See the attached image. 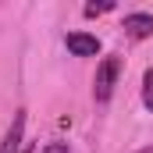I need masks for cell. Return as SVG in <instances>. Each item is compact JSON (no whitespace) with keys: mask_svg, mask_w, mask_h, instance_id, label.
Masks as SVG:
<instances>
[{"mask_svg":"<svg viewBox=\"0 0 153 153\" xmlns=\"http://www.w3.org/2000/svg\"><path fill=\"white\" fill-rule=\"evenodd\" d=\"M117 71H121V61H117V57H103V61H100L96 78H93V96H96L100 103H107V100H111L114 82H117Z\"/></svg>","mask_w":153,"mask_h":153,"instance_id":"6da1fadb","label":"cell"},{"mask_svg":"<svg viewBox=\"0 0 153 153\" xmlns=\"http://www.w3.org/2000/svg\"><path fill=\"white\" fill-rule=\"evenodd\" d=\"M68 50L75 53V57H96L100 53V39L89 36V32H68Z\"/></svg>","mask_w":153,"mask_h":153,"instance_id":"7a4b0ae2","label":"cell"},{"mask_svg":"<svg viewBox=\"0 0 153 153\" xmlns=\"http://www.w3.org/2000/svg\"><path fill=\"white\" fill-rule=\"evenodd\" d=\"M22 135H25V111H18V114H14V121H11V132H7V139H4L0 153H22V150H25Z\"/></svg>","mask_w":153,"mask_h":153,"instance_id":"3957f363","label":"cell"},{"mask_svg":"<svg viewBox=\"0 0 153 153\" xmlns=\"http://www.w3.org/2000/svg\"><path fill=\"white\" fill-rule=\"evenodd\" d=\"M125 32L132 39L153 36V14H125Z\"/></svg>","mask_w":153,"mask_h":153,"instance_id":"277c9868","label":"cell"},{"mask_svg":"<svg viewBox=\"0 0 153 153\" xmlns=\"http://www.w3.org/2000/svg\"><path fill=\"white\" fill-rule=\"evenodd\" d=\"M143 103H146V111H153V68L143 75Z\"/></svg>","mask_w":153,"mask_h":153,"instance_id":"5b68a950","label":"cell"},{"mask_svg":"<svg viewBox=\"0 0 153 153\" xmlns=\"http://www.w3.org/2000/svg\"><path fill=\"white\" fill-rule=\"evenodd\" d=\"M114 4L111 0H100V4H85V18H96V14H107Z\"/></svg>","mask_w":153,"mask_h":153,"instance_id":"8992f818","label":"cell"},{"mask_svg":"<svg viewBox=\"0 0 153 153\" xmlns=\"http://www.w3.org/2000/svg\"><path fill=\"white\" fill-rule=\"evenodd\" d=\"M39 153H68V143H50V146H43Z\"/></svg>","mask_w":153,"mask_h":153,"instance_id":"52a82bcc","label":"cell"},{"mask_svg":"<svg viewBox=\"0 0 153 153\" xmlns=\"http://www.w3.org/2000/svg\"><path fill=\"white\" fill-rule=\"evenodd\" d=\"M143 153H153V150H143Z\"/></svg>","mask_w":153,"mask_h":153,"instance_id":"ba28073f","label":"cell"},{"mask_svg":"<svg viewBox=\"0 0 153 153\" xmlns=\"http://www.w3.org/2000/svg\"><path fill=\"white\" fill-rule=\"evenodd\" d=\"M22 153H25V150H22Z\"/></svg>","mask_w":153,"mask_h":153,"instance_id":"9c48e42d","label":"cell"}]
</instances>
